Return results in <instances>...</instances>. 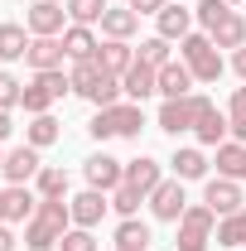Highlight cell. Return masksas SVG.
I'll list each match as a JSON object with an SVG mask.
<instances>
[{
    "mask_svg": "<svg viewBox=\"0 0 246 251\" xmlns=\"http://www.w3.org/2000/svg\"><path fill=\"white\" fill-rule=\"evenodd\" d=\"M68 227H73L68 198H39V213L25 222V247H29V251H53L63 242Z\"/></svg>",
    "mask_w": 246,
    "mask_h": 251,
    "instance_id": "1",
    "label": "cell"
},
{
    "mask_svg": "<svg viewBox=\"0 0 246 251\" xmlns=\"http://www.w3.org/2000/svg\"><path fill=\"white\" fill-rule=\"evenodd\" d=\"M68 82H73V92H77V97H87L97 111H101V106H116V101H121V77H116V73H106V68H101L97 58L73 63Z\"/></svg>",
    "mask_w": 246,
    "mask_h": 251,
    "instance_id": "2",
    "label": "cell"
},
{
    "mask_svg": "<svg viewBox=\"0 0 246 251\" xmlns=\"http://www.w3.org/2000/svg\"><path fill=\"white\" fill-rule=\"evenodd\" d=\"M140 126H145V111H140V101H116V106H101L92 116V130L97 140H116V135H140Z\"/></svg>",
    "mask_w": 246,
    "mask_h": 251,
    "instance_id": "3",
    "label": "cell"
},
{
    "mask_svg": "<svg viewBox=\"0 0 246 251\" xmlns=\"http://www.w3.org/2000/svg\"><path fill=\"white\" fill-rule=\"evenodd\" d=\"M213 237H217V213L208 203H193V208H184V218H179L174 251H208Z\"/></svg>",
    "mask_w": 246,
    "mask_h": 251,
    "instance_id": "4",
    "label": "cell"
},
{
    "mask_svg": "<svg viewBox=\"0 0 246 251\" xmlns=\"http://www.w3.org/2000/svg\"><path fill=\"white\" fill-rule=\"evenodd\" d=\"M179 58L188 63V73L198 82H217L222 77V49H217L208 34H188L184 44H179Z\"/></svg>",
    "mask_w": 246,
    "mask_h": 251,
    "instance_id": "5",
    "label": "cell"
},
{
    "mask_svg": "<svg viewBox=\"0 0 246 251\" xmlns=\"http://www.w3.org/2000/svg\"><path fill=\"white\" fill-rule=\"evenodd\" d=\"M63 92H73V82L63 77V68H53V73H34V82L25 87V101H20V106H25L29 116H44Z\"/></svg>",
    "mask_w": 246,
    "mask_h": 251,
    "instance_id": "6",
    "label": "cell"
},
{
    "mask_svg": "<svg viewBox=\"0 0 246 251\" xmlns=\"http://www.w3.org/2000/svg\"><path fill=\"white\" fill-rule=\"evenodd\" d=\"M208 101H213V97H203V92H188V97L164 101V106H159V130H169V135L193 130V126H198V111H203Z\"/></svg>",
    "mask_w": 246,
    "mask_h": 251,
    "instance_id": "7",
    "label": "cell"
},
{
    "mask_svg": "<svg viewBox=\"0 0 246 251\" xmlns=\"http://www.w3.org/2000/svg\"><path fill=\"white\" fill-rule=\"evenodd\" d=\"M63 20H68V5H53V0H34L29 15H25V29L34 39H58L63 34Z\"/></svg>",
    "mask_w": 246,
    "mask_h": 251,
    "instance_id": "8",
    "label": "cell"
},
{
    "mask_svg": "<svg viewBox=\"0 0 246 251\" xmlns=\"http://www.w3.org/2000/svg\"><path fill=\"white\" fill-rule=\"evenodd\" d=\"M184 208H188L184 179H164V184L150 193V213H154L159 222H179V218H184Z\"/></svg>",
    "mask_w": 246,
    "mask_h": 251,
    "instance_id": "9",
    "label": "cell"
},
{
    "mask_svg": "<svg viewBox=\"0 0 246 251\" xmlns=\"http://www.w3.org/2000/svg\"><path fill=\"white\" fill-rule=\"evenodd\" d=\"M82 169H87V188H101V193H116L125 184V164L111 155H92L82 159Z\"/></svg>",
    "mask_w": 246,
    "mask_h": 251,
    "instance_id": "10",
    "label": "cell"
},
{
    "mask_svg": "<svg viewBox=\"0 0 246 251\" xmlns=\"http://www.w3.org/2000/svg\"><path fill=\"white\" fill-rule=\"evenodd\" d=\"M203 203L213 208L217 218H232V213H242V184L237 179H208V188H203Z\"/></svg>",
    "mask_w": 246,
    "mask_h": 251,
    "instance_id": "11",
    "label": "cell"
},
{
    "mask_svg": "<svg viewBox=\"0 0 246 251\" xmlns=\"http://www.w3.org/2000/svg\"><path fill=\"white\" fill-rule=\"evenodd\" d=\"M154 20H159V39H169V44H174V39L184 44L188 34H193V10H188L184 0H169Z\"/></svg>",
    "mask_w": 246,
    "mask_h": 251,
    "instance_id": "12",
    "label": "cell"
},
{
    "mask_svg": "<svg viewBox=\"0 0 246 251\" xmlns=\"http://www.w3.org/2000/svg\"><path fill=\"white\" fill-rule=\"evenodd\" d=\"M39 169H44V159H39V150H34V145L10 150V155H5V164H0V174H5L10 184H29V179H39Z\"/></svg>",
    "mask_w": 246,
    "mask_h": 251,
    "instance_id": "13",
    "label": "cell"
},
{
    "mask_svg": "<svg viewBox=\"0 0 246 251\" xmlns=\"http://www.w3.org/2000/svg\"><path fill=\"white\" fill-rule=\"evenodd\" d=\"M68 208H73V227H97V222L106 218V208H111V198H106L101 188H87V193H77V198H68Z\"/></svg>",
    "mask_w": 246,
    "mask_h": 251,
    "instance_id": "14",
    "label": "cell"
},
{
    "mask_svg": "<svg viewBox=\"0 0 246 251\" xmlns=\"http://www.w3.org/2000/svg\"><path fill=\"white\" fill-rule=\"evenodd\" d=\"M121 92L130 97V101H145V97H154L159 92V68H150V63H130L125 68V77H121Z\"/></svg>",
    "mask_w": 246,
    "mask_h": 251,
    "instance_id": "15",
    "label": "cell"
},
{
    "mask_svg": "<svg viewBox=\"0 0 246 251\" xmlns=\"http://www.w3.org/2000/svg\"><path fill=\"white\" fill-rule=\"evenodd\" d=\"M193 82H198V77L188 73V63H184V58H169L164 68H159V97H164V101L188 97V92H193Z\"/></svg>",
    "mask_w": 246,
    "mask_h": 251,
    "instance_id": "16",
    "label": "cell"
},
{
    "mask_svg": "<svg viewBox=\"0 0 246 251\" xmlns=\"http://www.w3.org/2000/svg\"><path fill=\"white\" fill-rule=\"evenodd\" d=\"M63 58H68V49H63V34H58V39H29V53H25V63H29L34 73H53V68H63Z\"/></svg>",
    "mask_w": 246,
    "mask_h": 251,
    "instance_id": "17",
    "label": "cell"
},
{
    "mask_svg": "<svg viewBox=\"0 0 246 251\" xmlns=\"http://www.w3.org/2000/svg\"><path fill=\"white\" fill-rule=\"evenodd\" d=\"M193 135H198V145L217 150V145H222V140L232 135V126H227V116H222V111H217L213 101H208V106L198 111V126H193Z\"/></svg>",
    "mask_w": 246,
    "mask_h": 251,
    "instance_id": "18",
    "label": "cell"
},
{
    "mask_svg": "<svg viewBox=\"0 0 246 251\" xmlns=\"http://www.w3.org/2000/svg\"><path fill=\"white\" fill-rule=\"evenodd\" d=\"M63 49H68L73 63H87V58H97L101 39L92 34V25H68V29H63Z\"/></svg>",
    "mask_w": 246,
    "mask_h": 251,
    "instance_id": "19",
    "label": "cell"
},
{
    "mask_svg": "<svg viewBox=\"0 0 246 251\" xmlns=\"http://www.w3.org/2000/svg\"><path fill=\"white\" fill-rule=\"evenodd\" d=\"M39 213V193H29V184H10L5 188V222H29Z\"/></svg>",
    "mask_w": 246,
    "mask_h": 251,
    "instance_id": "20",
    "label": "cell"
},
{
    "mask_svg": "<svg viewBox=\"0 0 246 251\" xmlns=\"http://www.w3.org/2000/svg\"><path fill=\"white\" fill-rule=\"evenodd\" d=\"M125 184H130V188H140V193L150 198L154 188L164 184V174H159V159H150V155H140V159H125Z\"/></svg>",
    "mask_w": 246,
    "mask_h": 251,
    "instance_id": "21",
    "label": "cell"
},
{
    "mask_svg": "<svg viewBox=\"0 0 246 251\" xmlns=\"http://www.w3.org/2000/svg\"><path fill=\"white\" fill-rule=\"evenodd\" d=\"M135 29H140V15H135L130 5H111V10L101 15V34H106V39H125V44H130Z\"/></svg>",
    "mask_w": 246,
    "mask_h": 251,
    "instance_id": "22",
    "label": "cell"
},
{
    "mask_svg": "<svg viewBox=\"0 0 246 251\" xmlns=\"http://www.w3.org/2000/svg\"><path fill=\"white\" fill-rule=\"evenodd\" d=\"M217 174L246 184V145L242 140H222V145H217Z\"/></svg>",
    "mask_w": 246,
    "mask_h": 251,
    "instance_id": "23",
    "label": "cell"
},
{
    "mask_svg": "<svg viewBox=\"0 0 246 251\" xmlns=\"http://www.w3.org/2000/svg\"><path fill=\"white\" fill-rule=\"evenodd\" d=\"M208 39H213L217 49H242V44H246V20L237 15V10H227L213 29H208Z\"/></svg>",
    "mask_w": 246,
    "mask_h": 251,
    "instance_id": "24",
    "label": "cell"
},
{
    "mask_svg": "<svg viewBox=\"0 0 246 251\" xmlns=\"http://www.w3.org/2000/svg\"><path fill=\"white\" fill-rule=\"evenodd\" d=\"M97 63H101L106 73H116V77H125V68L135 63V49H130L125 39H106V44L97 49Z\"/></svg>",
    "mask_w": 246,
    "mask_h": 251,
    "instance_id": "25",
    "label": "cell"
},
{
    "mask_svg": "<svg viewBox=\"0 0 246 251\" xmlns=\"http://www.w3.org/2000/svg\"><path fill=\"white\" fill-rule=\"evenodd\" d=\"M116 251H150V227L140 218H121V227H116Z\"/></svg>",
    "mask_w": 246,
    "mask_h": 251,
    "instance_id": "26",
    "label": "cell"
},
{
    "mask_svg": "<svg viewBox=\"0 0 246 251\" xmlns=\"http://www.w3.org/2000/svg\"><path fill=\"white\" fill-rule=\"evenodd\" d=\"M217 247H232V251H246V208L232 213V218H217Z\"/></svg>",
    "mask_w": 246,
    "mask_h": 251,
    "instance_id": "27",
    "label": "cell"
},
{
    "mask_svg": "<svg viewBox=\"0 0 246 251\" xmlns=\"http://www.w3.org/2000/svg\"><path fill=\"white\" fill-rule=\"evenodd\" d=\"M29 39L34 34H25V25H0V58L5 63L25 58V53H29Z\"/></svg>",
    "mask_w": 246,
    "mask_h": 251,
    "instance_id": "28",
    "label": "cell"
},
{
    "mask_svg": "<svg viewBox=\"0 0 246 251\" xmlns=\"http://www.w3.org/2000/svg\"><path fill=\"white\" fill-rule=\"evenodd\" d=\"M58 135H63L58 116H49V111H44V116H34V121H29V130H25V145H34V150H44V145H53Z\"/></svg>",
    "mask_w": 246,
    "mask_h": 251,
    "instance_id": "29",
    "label": "cell"
},
{
    "mask_svg": "<svg viewBox=\"0 0 246 251\" xmlns=\"http://www.w3.org/2000/svg\"><path fill=\"white\" fill-rule=\"evenodd\" d=\"M169 164H174V179H184V184L208 174V155H203V150H193V145H188V150H179Z\"/></svg>",
    "mask_w": 246,
    "mask_h": 251,
    "instance_id": "30",
    "label": "cell"
},
{
    "mask_svg": "<svg viewBox=\"0 0 246 251\" xmlns=\"http://www.w3.org/2000/svg\"><path fill=\"white\" fill-rule=\"evenodd\" d=\"M34 193L39 198H68V174H63L58 164H44L39 179H34Z\"/></svg>",
    "mask_w": 246,
    "mask_h": 251,
    "instance_id": "31",
    "label": "cell"
},
{
    "mask_svg": "<svg viewBox=\"0 0 246 251\" xmlns=\"http://www.w3.org/2000/svg\"><path fill=\"white\" fill-rule=\"evenodd\" d=\"M106 10H111L106 0H68V20L73 25H101Z\"/></svg>",
    "mask_w": 246,
    "mask_h": 251,
    "instance_id": "32",
    "label": "cell"
},
{
    "mask_svg": "<svg viewBox=\"0 0 246 251\" xmlns=\"http://www.w3.org/2000/svg\"><path fill=\"white\" fill-rule=\"evenodd\" d=\"M227 126H232V140H242V145H246V87H237V92H232Z\"/></svg>",
    "mask_w": 246,
    "mask_h": 251,
    "instance_id": "33",
    "label": "cell"
},
{
    "mask_svg": "<svg viewBox=\"0 0 246 251\" xmlns=\"http://www.w3.org/2000/svg\"><path fill=\"white\" fill-rule=\"evenodd\" d=\"M140 203H145V193H140V188H130V184H121L116 193H111V208H116L121 218H135V213H140Z\"/></svg>",
    "mask_w": 246,
    "mask_h": 251,
    "instance_id": "34",
    "label": "cell"
},
{
    "mask_svg": "<svg viewBox=\"0 0 246 251\" xmlns=\"http://www.w3.org/2000/svg\"><path fill=\"white\" fill-rule=\"evenodd\" d=\"M135 58H140V63H150V68H164V63L174 58V53H169V39H159V34H154V39H145Z\"/></svg>",
    "mask_w": 246,
    "mask_h": 251,
    "instance_id": "35",
    "label": "cell"
},
{
    "mask_svg": "<svg viewBox=\"0 0 246 251\" xmlns=\"http://www.w3.org/2000/svg\"><path fill=\"white\" fill-rule=\"evenodd\" d=\"M58 251H97L92 227H68V232H63V242H58Z\"/></svg>",
    "mask_w": 246,
    "mask_h": 251,
    "instance_id": "36",
    "label": "cell"
},
{
    "mask_svg": "<svg viewBox=\"0 0 246 251\" xmlns=\"http://www.w3.org/2000/svg\"><path fill=\"white\" fill-rule=\"evenodd\" d=\"M20 101H25V82L10 77V73H0V111H15Z\"/></svg>",
    "mask_w": 246,
    "mask_h": 251,
    "instance_id": "37",
    "label": "cell"
},
{
    "mask_svg": "<svg viewBox=\"0 0 246 251\" xmlns=\"http://www.w3.org/2000/svg\"><path fill=\"white\" fill-rule=\"evenodd\" d=\"M227 10H232L227 0H198V10H193V20L203 25V34H208V29H213V25H217V20L227 15Z\"/></svg>",
    "mask_w": 246,
    "mask_h": 251,
    "instance_id": "38",
    "label": "cell"
},
{
    "mask_svg": "<svg viewBox=\"0 0 246 251\" xmlns=\"http://www.w3.org/2000/svg\"><path fill=\"white\" fill-rule=\"evenodd\" d=\"M164 5H169V0H130V10H135V15H159Z\"/></svg>",
    "mask_w": 246,
    "mask_h": 251,
    "instance_id": "39",
    "label": "cell"
},
{
    "mask_svg": "<svg viewBox=\"0 0 246 251\" xmlns=\"http://www.w3.org/2000/svg\"><path fill=\"white\" fill-rule=\"evenodd\" d=\"M232 68H237V77H242V82H246V44H242V49H237V53H232Z\"/></svg>",
    "mask_w": 246,
    "mask_h": 251,
    "instance_id": "40",
    "label": "cell"
},
{
    "mask_svg": "<svg viewBox=\"0 0 246 251\" xmlns=\"http://www.w3.org/2000/svg\"><path fill=\"white\" fill-rule=\"evenodd\" d=\"M0 251H15V232H10V222H0Z\"/></svg>",
    "mask_w": 246,
    "mask_h": 251,
    "instance_id": "41",
    "label": "cell"
},
{
    "mask_svg": "<svg viewBox=\"0 0 246 251\" xmlns=\"http://www.w3.org/2000/svg\"><path fill=\"white\" fill-rule=\"evenodd\" d=\"M10 130H15V121H10V111H0V140H10Z\"/></svg>",
    "mask_w": 246,
    "mask_h": 251,
    "instance_id": "42",
    "label": "cell"
},
{
    "mask_svg": "<svg viewBox=\"0 0 246 251\" xmlns=\"http://www.w3.org/2000/svg\"><path fill=\"white\" fill-rule=\"evenodd\" d=\"M0 222H5V188H0Z\"/></svg>",
    "mask_w": 246,
    "mask_h": 251,
    "instance_id": "43",
    "label": "cell"
},
{
    "mask_svg": "<svg viewBox=\"0 0 246 251\" xmlns=\"http://www.w3.org/2000/svg\"><path fill=\"white\" fill-rule=\"evenodd\" d=\"M227 5H242V0H227Z\"/></svg>",
    "mask_w": 246,
    "mask_h": 251,
    "instance_id": "44",
    "label": "cell"
},
{
    "mask_svg": "<svg viewBox=\"0 0 246 251\" xmlns=\"http://www.w3.org/2000/svg\"><path fill=\"white\" fill-rule=\"evenodd\" d=\"M53 5H68V0H53Z\"/></svg>",
    "mask_w": 246,
    "mask_h": 251,
    "instance_id": "45",
    "label": "cell"
},
{
    "mask_svg": "<svg viewBox=\"0 0 246 251\" xmlns=\"http://www.w3.org/2000/svg\"><path fill=\"white\" fill-rule=\"evenodd\" d=\"M184 5H188V0H184Z\"/></svg>",
    "mask_w": 246,
    "mask_h": 251,
    "instance_id": "46",
    "label": "cell"
}]
</instances>
